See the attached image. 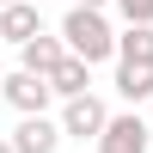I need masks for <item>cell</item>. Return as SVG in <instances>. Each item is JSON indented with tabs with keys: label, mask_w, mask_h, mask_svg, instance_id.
<instances>
[{
	"label": "cell",
	"mask_w": 153,
	"mask_h": 153,
	"mask_svg": "<svg viewBox=\"0 0 153 153\" xmlns=\"http://www.w3.org/2000/svg\"><path fill=\"white\" fill-rule=\"evenodd\" d=\"M61 61H68V49H61V37H49V31H37L31 43L19 49V74H37V80H49Z\"/></svg>",
	"instance_id": "cell-6"
},
{
	"label": "cell",
	"mask_w": 153,
	"mask_h": 153,
	"mask_svg": "<svg viewBox=\"0 0 153 153\" xmlns=\"http://www.w3.org/2000/svg\"><path fill=\"white\" fill-rule=\"evenodd\" d=\"M117 68H153V25H129L117 37Z\"/></svg>",
	"instance_id": "cell-8"
},
{
	"label": "cell",
	"mask_w": 153,
	"mask_h": 153,
	"mask_svg": "<svg viewBox=\"0 0 153 153\" xmlns=\"http://www.w3.org/2000/svg\"><path fill=\"white\" fill-rule=\"evenodd\" d=\"M117 92L129 98V104L153 98V68H117Z\"/></svg>",
	"instance_id": "cell-10"
},
{
	"label": "cell",
	"mask_w": 153,
	"mask_h": 153,
	"mask_svg": "<svg viewBox=\"0 0 153 153\" xmlns=\"http://www.w3.org/2000/svg\"><path fill=\"white\" fill-rule=\"evenodd\" d=\"M74 6H86V12H104V6H110V0H74Z\"/></svg>",
	"instance_id": "cell-12"
},
{
	"label": "cell",
	"mask_w": 153,
	"mask_h": 153,
	"mask_svg": "<svg viewBox=\"0 0 153 153\" xmlns=\"http://www.w3.org/2000/svg\"><path fill=\"white\" fill-rule=\"evenodd\" d=\"M86 86H92V68H86V61H74V55H68V61H61V68H55V74H49V92H55V98H61V104H68V98H80V92H86Z\"/></svg>",
	"instance_id": "cell-9"
},
{
	"label": "cell",
	"mask_w": 153,
	"mask_h": 153,
	"mask_svg": "<svg viewBox=\"0 0 153 153\" xmlns=\"http://www.w3.org/2000/svg\"><path fill=\"white\" fill-rule=\"evenodd\" d=\"M43 31V12H37V0H19V6H0V37L6 43H31V37Z\"/></svg>",
	"instance_id": "cell-7"
},
{
	"label": "cell",
	"mask_w": 153,
	"mask_h": 153,
	"mask_svg": "<svg viewBox=\"0 0 153 153\" xmlns=\"http://www.w3.org/2000/svg\"><path fill=\"white\" fill-rule=\"evenodd\" d=\"M0 98H6L19 117H43L55 92H49V80H37V74H6V80H0Z\"/></svg>",
	"instance_id": "cell-4"
},
{
	"label": "cell",
	"mask_w": 153,
	"mask_h": 153,
	"mask_svg": "<svg viewBox=\"0 0 153 153\" xmlns=\"http://www.w3.org/2000/svg\"><path fill=\"white\" fill-rule=\"evenodd\" d=\"M55 37H61V49H68L74 61H86V68L117 55V31H110V19H104V12H86V6H68V19H61Z\"/></svg>",
	"instance_id": "cell-1"
},
{
	"label": "cell",
	"mask_w": 153,
	"mask_h": 153,
	"mask_svg": "<svg viewBox=\"0 0 153 153\" xmlns=\"http://www.w3.org/2000/svg\"><path fill=\"white\" fill-rule=\"evenodd\" d=\"M153 147V129L141 123V110H123V117L104 123V135H98V153H147Z\"/></svg>",
	"instance_id": "cell-2"
},
{
	"label": "cell",
	"mask_w": 153,
	"mask_h": 153,
	"mask_svg": "<svg viewBox=\"0 0 153 153\" xmlns=\"http://www.w3.org/2000/svg\"><path fill=\"white\" fill-rule=\"evenodd\" d=\"M12 153H55L61 147V123L55 117H19V129L6 135Z\"/></svg>",
	"instance_id": "cell-5"
},
{
	"label": "cell",
	"mask_w": 153,
	"mask_h": 153,
	"mask_svg": "<svg viewBox=\"0 0 153 153\" xmlns=\"http://www.w3.org/2000/svg\"><path fill=\"white\" fill-rule=\"evenodd\" d=\"M55 123H61V135H80V141L92 135V141H98V135H104V123H110V110H104V98L80 92V98H68V104H61Z\"/></svg>",
	"instance_id": "cell-3"
},
{
	"label": "cell",
	"mask_w": 153,
	"mask_h": 153,
	"mask_svg": "<svg viewBox=\"0 0 153 153\" xmlns=\"http://www.w3.org/2000/svg\"><path fill=\"white\" fill-rule=\"evenodd\" d=\"M0 153H12V147H6V135H0Z\"/></svg>",
	"instance_id": "cell-13"
},
{
	"label": "cell",
	"mask_w": 153,
	"mask_h": 153,
	"mask_svg": "<svg viewBox=\"0 0 153 153\" xmlns=\"http://www.w3.org/2000/svg\"><path fill=\"white\" fill-rule=\"evenodd\" d=\"M0 80H6V74H0Z\"/></svg>",
	"instance_id": "cell-15"
},
{
	"label": "cell",
	"mask_w": 153,
	"mask_h": 153,
	"mask_svg": "<svg viewBox=\"0 0 153 153\" xmlns=\"http://www.w3.org/2000/svg\"><path fill=\"white\" fill-rule=\"evenodd\" d=\"M0 6H19V0H0Z\"/></svg>",
	"instance_id": "cell-14"
},
{
	"label": "cell",
	"mask_w": 153,
	"mask_h": 153,
	"mask_svg": "<svg viewBox=\"0 0 153 153\" xmlns=\"http://www.w3.org/2000/svg\"><path fill=\"white\" fill-rule=\"evenodd\" d=\"M117 12L129 25H153V0H117Z\"/></svg>",
	"instance_id": "cell-11"
}]
</instances>
